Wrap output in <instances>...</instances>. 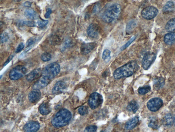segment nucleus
<instances>
[{"mask_svg":"<svg viewBox=\"0 0 175 132\" xmlns=\"http://www.w3.org/2000/svg\"><path fill=\"white\" fill-rule=\"evenodd\" d=\"M71 117V112L69 110L66 109H61L52 119V125L55 128L63 127L69 123Z\"/></svg>","mask_w":175,"mask_h":132,"instance_id":"nucleus-1","label":"nucleus"},{"mask_svg":"<svg viewBox=\"0 0 175 132\" xmlns=\"http://www.w3.org/2000/svg\"><path fill=\"white\" fill-rule=\"evenodd\" d=\"M137 68L136 61H131L117 69L114 73V77L116 79H119L123 77H130L133 74Z\"/></svg>","mask_w":175,"mask_h":132,"instance_id":"nucleus-2","label":"nucleus"},{"mask_svg":"<svg viewBox=\"0 0 175 132\" xmlns=\"http://www.w3.org/2000/svg\"><path fill=\"white\" fill-rule=\"evenodd\" d=\"M121 11V6L119 4H112L104 12L102 16V19L106 23L112 22L118 17Z\"/></svg>","mask_w":175,"mask_h":132,"instance_id":"nucleus-3","label":"nucleus"},{"mask_svg":"<svg viewBox=\"0 0 175 132\" xmlns=\"http://www.w3.org/2000/svg\"><path fill=\"white\" fill-rule=\"evenodd\" d=\"M60 66L57 62H53L48 65L42 70V76L46 77L51 80L60 72Z\"/></svg>","mask_w":175,"mask_h":132,"instance_id":"nucleus-4","label":"nucleus"},{"mask_svg":"<svg viewBox=\"0 0 175 132\" xmlns=\"http://www.w3.org/2000/svg\"><path fill=\"white\" fill-rule=\"evenodd\" d=\"M27 68L23 66L18 65L10 71L9 77L12 80H16L23 77L27 73Z\"/></svg>","mask_w":175,"mask_h":132,"instance_id":"nucleus-5","label":"nucleus"},{"mask_svg":"<svg viewBox=\"0 0 175 132\" xmlns=\"http://www.w3.org/2000/svg\"><path fill=\"white\" fill-rule=\"evenodd\" d=\"M103 102V98L102 96L96 92L92 93L89 98V105L92 110H95Z\"/></svg>","mask_w":175,"mask_h":132,"instance_id":"nucleus-6","label":"nucleus"},{"mask_svg":"<svg viewBox=\"0 0 175 132\" xmlns=\"http://www.w3.org/2000/svg\"><path fill=\"white\" fill-rule=\"evenodd\" d=\"M163 102L159 98H154L150 100L147 103L148 109L152 112H156L162 106Z\"/></svg>","mask_w":175,"mask_h":132,"instance_id":"nucleus-7","label":"nucleus"},{"mask_svg":"<svg viewBox=\"0 0 175 132\" xmlns=\"http://www.w3.org/2000/svg\"><path fill=\"white\" fill-rule=\"evenodd\" d=\"M156 55L153 52H148L143 58L142 65L145 70H147L151 67L156 59Z\"/></svg>","mask_w":175,"mask_h":132,"instance_id":"nucleus-8","label":"nucleus"},{"mask_svg":"<svg viewBox=\"0 0 175 132\" xmlns=\"http://www.w3.org/2000/svg\"><path fill=\"white\" fill-rule=\"evenodd\" d=\"M158 11L153 6H149L145 8L142 11V16L144 18L151 20L157 16Z\"/></svg>","mask_w":175,"mask_h":132,"instance_id":"nucleus-9","label":"nucleus"},{"mask_svg":"<svg viewBox=\"0 0 175 132\" xmlns=\"http://www.w3.org/2000/svg\"><path fill=\"white\" fill-rule=\"evenodd\" d=\"M99 33V28L97 25L92 23L90 25L87 30V34L91 38H96Z\"/></svg>","mask_w":175,"mask_h":132,"instance_id":"nucleus-10","label":"nucleus"},{"mask_svg":"<svg viewBox=\"0 0 175 132\" xmlns=\"http://www.w3.org/2000/svg\"><path fill=\"white\" fill-rule=\"evenodd\" d=\"M96 45L95 43H84L81 46V53L83 55H87L95 48Z\"/></svg>","mask_w":175,"mask_h":132,"instance_id":"nucleus-11","label":"nucleus"},{"mask_svg":"<svg viewBox=\"0 0 175 132\" xmlns=\"http://www.w3.org/2000/svg\"><path fill=\"white\" fill-rule=\"evenodd\" d=\"M50 81L46 77L42 76L40 79L34 85L33 88L34 89H39L44 88L48 84Z\"/></svg>","mask_w":175,"mask_h":132,"instance_id":"nucleus-12","label":"nucleus"},{"mask_svg":"<svg viewBox=\"0 0 175 132\" xmlns=\"http://www.w3.org/2000/svg\"><path fill=\"white\" fill-rule=\"evenodd\" d=\"M39 124L37 122L31 121L26 124L24 127L23 130L25 132H36L39 129Z\"/></svg>","mask_w":175,"mask_h":132,"instance_id":"nucleus-13","label":"nucleus"},{"mask_svg":"<svg viewBox=\"0 0 175 132\" xmlns=\"http://www.w3.org/2000/svg\"><path fill=\"white\" fill-rule=\"evenodd\" d=\"M66 87V84L63 81H59L54 85L52 89L53 94H58L61 93Z\"/></svg>","mask_w":175,"mask_h":132,"instance_id":"nucleus-14","label":"nucleus"},{"mask_svg":"<svg viewBox=\"0 0 175 132\" xmlns=\"http://www.w3.org/2000/svg\"><path fill=\"white\" fill-rule=\"evenodd\" d=\"M41 93L39 89H34L28 95V99L30 102L34 103L37 102L40 98Z\"/></svg>","mask_w":175,"mask_h":132,"instance_id":"nucleus-15","label":"nucleus"},{"mask_svg":"<svg viewBox=\"0 0 175 132\" xmlns=\"http://www.w3.org/2000/svg\"><path fill=\"white\" fill-rule=\"evenodd\" d=\"M139 121V118L138 117H134L127 122L125 125V127L127 130L133 129L137 126Z\"/></svg>","mask_w":175,"mask_h":132,"instance_id":"nucleus-16","label":"nucleus"},{"mask_svg":"<svg viewBox=\"0 0 175 132\" xmlns=\"http://www.w3.org/2000/svg\"><path fill=\"white\" fill-rule=\"evenodd\" d=\"M42 70L40 69H36L29 73L26 77L27 80L32 82L36 78L40 77L42 74Z\"/></svg>","mask_w":175,"mask_h":132,"instance_id":"nucleus-17","label":"nucleus"},{"mask_svg":"<svg viewBox=\"0 0 175 132\" xmlns=\"http://www.w3.org/2000/svg\"><path fill=\"white\" fill-rule=\"evenodd\" d=\"M164 41L167 45H171L175 43V32L167 34L164 37Z\"/></svg>","mask_w":175,"mask_h":132,"instance_id":"nucleus-18","label":"nucleus"},{"mask_svg":"<svg viewBox=\"0 0 175 132\" xmlns=\"http://www.w3.org/2000/svg\"><path fill=\"white\" fill-rule=\"evenodd\" d=\"M165 81L164 78L162 77H157L154 81V87L156 90H159L164 86Z\"/></svg>","mask_w":175,"mask_h":132,"instance_id":"nucleus-19","label":"nucleus"},{"mask_svg":"<svg viewBox=\"0 0 175 132\" xmlns=\"http://www.w3.org/2000/svg\"><path fill=\"white\" fill-rule=\"evenodd\" d=\"M162 124L165 127H170L173 124V118L171 114H167L162 119Z\"/></svg>","mask_w":175,"mask_h":132,"instance_id":"nucleus-20","label":"nucleus"},{"mask_svg":"<svg viewBox=\"0 0 175 132\" xmlns=\"http://www.w3.org/2000/svg\"><path fill=\"white\" fill-rule=\"evenodd\" d=\"M39 110L40 112L43 115H46L50 112L51 111V108L49 105L47 103H43L39 107Z\"/></svg>","mask_w":175,"mask_h":132,"instance_id":"nucleus-21","label":"nucleus"},{"mask_svg":"<svg viewBox=\"0 0 175 132\" xmlns=\"http://www.w3.org/2000/svg\"><path fill=\"white\" fill-rule=\"evenodd\" d=\"M24 14L26 17L31 20H35L38 18V16L36 12L31 9H28L25 10Z\"/></svg>","mask_w":175,"mask_h":132,"instance_id":"nucleus-22","label":"nucleus"},{"mask_svg":"<svg viewBox=\"0 0 175 132\" xmlns=\"http://www.w3.org/2000/svg\"><path fill=\"white\" fill-rule=\"evenodd\" d=\"M138 105L135 101H132L130 102L127 106V109L130 112L136 113L138 109Z\"/></svg>","mask_w":175,"mask_h":132,"instance_id":"nucleus-23","label":"nucleus"},{"mask_svg":"<svg viewBox=\"0 0 175 132\" xmlns=\"http://www.w3.org/2000/svg\"><path fill=\"white\" fill-rule=\"evenodd\" d=\"M175 4L174 2L172 1H169L165 4L163 8V11L164 13L170 12L174 10Z\"/></svg>","mask_w":175,"mask_h":132,"instance_id":"nucleus-24","label":"nucleus"},{"mask_svg":"<svg viewBox=\"0 0 175 132\" xmlns=\"http://www.w3.org/2000/svg\"><path fill=\"white\" fill-rule=\"evenodd\" d=\"M167 31L171 32L175 30V18L170 19L168 21L165 26Z\"/></svg>","mask_w":175,"mask_h":132,"instance_id":"nucleus-25","label":"nucleus"},{"mask_svg":"<svg viewBox=\"0 0 175 132\" xmlns=\"http://www.w3.org/2000/svg\"><path fill=\"white\" fill-rule=\"evenodd\" d=\"M137 23L134 20H132L128 22L126 27V32L127 34H130L132 32L136 26Z\"/></svg>","mask_w":175,"mask_h":132,"instance_id":"nucleus-26","label":"nucleus"},{"mask_svg":"<svg viewBox=\"0 0 175 132\" xmlns=\"http://www.w3.org/2000/svg\"><path fill=\"white\" fill-rule=\"evenodd\" d=\"M148 127L153 129H157L159 127L158 121L156 118L153 117L150 119Z\"/></svg>","mask_w":175,"mask_h":132,"instance_id":"nucleus-27","label":"nucleus"},{"mask_svg":"<svg viewBox=\"0 0 175 132\" xmlns=\"http://www.w3.org/2000/svg\"><path fill=\"white\" fill-rule=\"evenodd\" d=\"M151 90L150 86L148 85H146L143 87L139 88L138 89V93L140 95H144L149 92Z\"/></svg>","mask_w":175,"mask_h":132,"instance_id":"nucleus-28","label":"nucleus"},{"mask_svg":"<svg viewBox=\"0 0 175 132\" xmlns=\"http://www.w3.org/2000/svg\"><path fill=\"white\" fill-rule=\"evenodd\" d=\"M88 107L83 106L81 107L78 109V111L81 115L84 116L88 113Z\"/></svg>","mask_w":175,"mask_h":132,"instance_id":"nucleus-29","label":"nucleus"},{"mask_svg":"<svg viewBox=\"0 0 175 132\" xmlns=\"http://www.w3.org/2000/svg\"><path fill=\"white\" fill-rule=\"evenodd\" d=\"M52 56L51 54L49 53H44L42 54L41 56V59L42 61H44V62H48L50 61L52 59Z\"/></svg>","mask_w":175,"mask_h":132,"instance_id":"nucleus-30","label":"nucleus"},{"mask_svg":"<svg viewBox=\"0 0 175 132\" xmlns=\"http://www.w3.org/2000/svg\"><path fill=\"white\" fill-rule=\"evenodd\" d=\"M37 38L35 37H32L29 39L26 43V46L28 48L32 46L33 44H35Z\"/></svg>","mask_w":175,"mask_h":132,"instance_id":"nucleus-31","label":"nucleus"},{"mask_svg":"<svg viewBox=\"0 0 175 132\" xmlns=\"http://www.w3.org/2000/svg\"><path fill=\"white\" fill-rule=\"evenodd\" d=\"M9 39V35L7 33L4 32L3 33L1 36V43L4 44V43H6L8 40Z\"/></svg>","mask_w":175,"mask_h":132,"instance_id":"nucleus-32","label":"nucleus"},{"mask_svg":"<svg viewBox=\"0 0 175 132\" xmlns=\"http://www.w3.org/2000/svg\"><path fill=\"white\" fill-rule=\"evenodd\" d=\"M136 36H134V37H132L130 40L127 43H126L124 45H123V46L121 48V50H124L125 49H126L127 48V47H128V46H129V45L135 40L136 39Z\"/></svg>","mask_w":175,"mask_h":132,"instance_id":"nucleus-33","label":"nucleus"},{"mask_svg":"<svg viewBox=\"0 0 175 132\" xmlns=\"http://www.w3.org/2000/svg\"><path fill=\"white\" fill-rule=\"evenodd\" d=\"M97 126H95V125H91L88 126L86 128L85 130V132H96L97 130Z\"/></svg>","mask_w":175,"mask_h":132,"instance_id":"nucleus-34","label":"nucleus"},{"mask_svg":"<svg viewBox=\"0 0 175 132\" xmlns=\"http://www.w3.org/2000/svg\"><path fill=\"white\" fill-rule=\"evenodd\" d=\"M111 52L109 50H105L103 52L102 58L103 60H105L110 57Z\"/></svg>","mask_w":175,"mask_h":132,"instance_id":"nucleus-35","label":"nucleus"},{"mask_svg":"<svg viewBox=\"0 0 175 132\" xmlns=\"http://www.w3.org/2000/svg\"><path fill=\"white\" fill-rule=\"evenodd\" d=\"M48 23V21L47 20H38L37 24L38 26L40 28L45 27Z\"/></svg>","mask_w":175,"mask_h":132,"instance_id":"nucleus-36","label":"nucleus"},{"mask_svg":"<svg viewBox=\"0 0 175 132\" xmlns=\"http://www.w3.org/2000/svg\"><path fill=\"white\" fill-rule=\"evenodd\" d=\"M24 25L29 27H34L36 26V23L34 21H26L23 22Z\"/></svg>","mask_w":175,"mask_h":132,"instance_id":"nucleus-37","label":"nucleus"},{"mask_svg":"<svg viewBox=\"0 0 175 132\" xmlns=\"http://www.w3.org/2000/svg\"><path fill=\"white\" fill-rule=\"evenodd\" d=\"M24 45L23 43H20L17 48L16 51V53H18L21 52L24 48Z\"/></svg>","mask_w":175,"mask_h":132,"instance_id":"nucleus-38","label":"nucleus"},{"mask_svg":"<svg viewBox=\"0 0 175 132\" xmlns=\"http://www.w3.org/2000/svg\"><path fill=\"white\" fill-rule=\"evenodd\" d=\"M101 7L100 4H96L95 5L93 9V12L94 13H97L100 9Z\"/></svg>","mask_w":175,"mask_h":132,"instance_id":"nucleus-39","label":"nucleus"},{"mask_svg":"<svg viewBox=\"0 0 175 132\" xmlns=\"http://www.w3.org/2000/svg\"><path fill=\"white\" fill-rule=\"evenodd\" d=\"M52 13V11L50 9H47L46 13L45 15V18L46 19L50 17V16Z\"/></svg>","mask_w":175,"mask_h":132,"instance_id":"nucleus-40","label":"nucleus"},{"mask_svg":"<svg viewBox=\"0 0 175 132\" xmlns=\"http://www.w3.org/2000/svg\"><path fill=\"white\" fill-rule=\"evenodd\" d=\"M14 56L13 55H12L10 56L8 58V59H7V60L6 62L4 63V66L7 65L8 64V63H9V62L11 60H12V59H13V58Z\"/></svg>","mask_w":175,"mask_h":132,"instance_id":"nucleus-41","label":"nucleus"},{"mask_svg":"<svg viewBox=\"0 0 175 132\" xmlns=\"http://www.w3.org/2000/svg\"><path fill=\"white\" fill-rule=\"evenodd\" d=\"M31 5V4H30V3L28 2H25L24 4V6L27 7H29Z\"/></svg>","mask_w":175,"mask_h":132,"instance_id":"nucleus-42","label":"nucleus"},{"mask_svg":"<svg viewBox=\"0 0 175 132\" xmlns=\"http://www.w3.org/2000/svg\"><path fill=\"white\" fill-rule=\"evenodd\" d=\"M173 124L175 126V115L173 118Z\"/></svg>","mask_w":175,"mask_h":132,"instance_id":"nucleus-43","label":"nucleus"},{"mask_svg":"<svg viewBox=\"0 0 175 132\" xmlns=\"http://www.w3.org/2000/svg\"><path fill=\"white\" fill-rule=\"evenodd\" d=\"M14 1H16V2H20V1H21L22 0H14Z\"/></svg>","mask_w":175,"mask_h":132,"instance_id":"nucleus-44","label":"nucleus"},{"mask_svg":"<svg viewBox=\"0 0 175 132\" xmlns=\"http://www.w3.org/2000/svg\"></svg>","mask_w":175,"mask_h":132,"instance_id":"nucleus-45","label":"nucleus"}]
</instances>
